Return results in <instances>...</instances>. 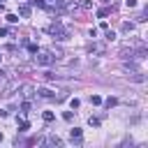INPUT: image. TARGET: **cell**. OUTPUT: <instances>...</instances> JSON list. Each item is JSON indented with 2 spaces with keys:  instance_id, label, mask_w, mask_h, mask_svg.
Instances as JSON below:
<instances>
[{
  "instance_id": "6da1fadb",
  "label": "cell",
  "mask_w": 148,
  "mask_h": 148,
  "mask_svg": "<svg viewBox=\"0 0 148 148\" xmlns=\"http://www.w3.org/2000/svg\"><path fill=\"white\" fill-rule=\"evenodd\" d=\"M46 32L51 35V37H56V39H67V30L58 23V21H53V23H49L46 25Z\"/></svg>"
},
{
  "instance_id": "7a4b0ae2",
  "label": "cell",
  "mask_w": 148,
  "mask_h": 148,
  "mask_svg": "<svg viewBox=\"0 0 148 148\" xmlns=\"http://www.w3.org/2000/svg\"><path fill=\"white\" fill-rule=\"evenodd\" d=\"M35 60H37V65H53L56 62V56H53V51H39L37 49V56H35Z\"/></svg>"
},
{
  "instance_id": "3957f363",
  "label": "cell",
  "mask_w": 148,
  "mask_h": 148,
  "mask_svg": "<svg viewBox=\"0 0 148 148\" xmlns=\"http://www.w3.org/2000/svg\"><path fill=\"white\" fill-rule=\"evenodd\" d=\"M88 51L95 53V56H102V53L106 51V46H104L102 42H92V44H88Z\"/></svg>"
},
{
  "instance_id": "277c9868",
  "label": "cell",
  "mask_w": 148,
  "mask_h": 148,
  "mask_svg": "<svg viewBox=\"0 0 148 148\" xmlns=\"http://www.w3.org/2000/svg\"><path fill=\"white\" fill-rule=\"evenodd\" d=\"M69 139L76 141V143H81V130H79V127H72V130H69Z\"/></svg>"
},
{
  "instance_id": "5b68a950",
  "label": "cell",
  "mask_w": 148,
  "mask_h": 148,
  "mask_svg": "<svg viewBox=\"0 0 148 148\" xmlns=\"http://www.w3.org/2000/svg\"><path fill=\"white\" fill-rule=\"evenodd\" d=\"M37 92H39V97H44V99H51V97H53V90H49V88H39Z\"/></svg>"
},
{
  "instance_id": "8992f818",
  "label": "cell",
  "mask_w": 148,
  "mask_h": 148,
  "mask_svg": "<svg viewBox=\"0 0 148 148\" xmlns=\"http://www.w3.org/2000/svg\"><path fill=\"white\" fill-rule=\"evenodd\" d=\"M46 143H49V146H62V141H60V136H56V134H51V136L46 139Z\"/></svg>"
},
{
  "instance_id": "52a82bcc",
  "label": "cell",
  "mask_w": 148,
  "mask_h": 148,
  "mask_svg": "<svg viewBox=\"0 0 148 148\" xmlns=\"http://www.w3.org/2000/svg\"><path fill=\"white\" fill-rule=\"evenodd\" d=\"M18 14H21L23 18H28V16H30V5H21V7H18Z\"/></svg>"
},
{
  "instance_id": "ba28073f",
  "label": "cell",
  "mask_w": 148,
  "mask_h": 148,
  "mask_svg": "<svg viewBox=\"0 0 148 148\" xmlns=\"http://www.w3.org/2000/svg\"><path fill=\"white\" fill-rule=\"evenodd\" d=\"M123 32H134V23L125 21V23H123Z\"/></svg>"
},
{
  "instance_id": "9c48e42d",
  "label": "cell",
  "mask_w": 148,
  "mask_h": 148,
  "mask_svg": "<svg viewBox=\"0 0 148 148\" xmlns=\"http://www.w3.org/2000/svg\"><path fill=\"white\" fill-rule=\"evenodd\" d=\"M120 58H125V60H127V58H134V51H132V49H130V51L123 49V51H120Z\"/></svg>"
},
{
  "instance_id": "30bf717a",
  "label": "cell",
  "mask_w": 148,
  "mask_h": 148,
  "mask_svg": "<svg viewBox=\"0 0 148 148\" xmlns=\"http://www.w3.org/2000/svg\"><path fill=\"white\" fill-rule=\"evenodd\" d=\"M109 14H111V9H109V7H102V9L97 12V16H99V18H104V16H109Z\"/></svg>"
},
{
  "instance_id": "8fae6325",
  "label": "cell",
  "mask_w": 148,
  "mask_h": 148,
  "mask_svg": "<svg viewBox=\"0 0 148 148\" xmlns=\"http://www.w3.org/2000/svg\"><path fill=\"white\" fill-rule=\"evenodd\" d=\"M28 127H30L28 120H21V123H18V132H28Z\"/></svg>"
},
{
  "instance_id": "7c38bea8",
  "label": "cell",
  "mask_w": 148,
  "mask_h": 148,
  "mask_svg": "<svg viewBox=\"0 0 148 148\" xmlns=\"http://www.w3.org/2000/svg\"><path fill=\"white\" fill-rule=\"evenodd\" d=\"M79 7H81V9H90V7H92V2H90V0H81V2H79Z\"/></svg>"
},
{
  "instance_id": "4fadbf2b",
  "label": "cell",
  "mask_w": 148,
  "mask_h": 148,
  "mask_svg": "<svg viewBox=\"0 0 148 148\" xmlns=\"http://www.w3.org/2000/svg\"><path fill=\"white\" fill-rule=\"evenodd\" d=\"M90 104H102V97L99 95H90Z\"/></svg>"
},
{
  "instance_id": "5bb4252c",
  "label": "cell",
  "mask_w": 148,
  "mask_h": 148,
  "mask_svg": "<svg viewBox=\"0 0 148 148\" xmlns=\"http://www.w3.org/2000/svg\"><path fill=\"white\" fill-rule=\"evenodd\" d=\"M42 118H44L46 123H51V120H53V113H51V111H44V113H42Z\"/></svg>"
},
{
  "instance_id": "9a60e30c",
  "label": "cell",
  "mask_w": 148,
  "mask_h": 148,
  "mask_svg": "<svg viewBox=\"0 0 148 148\" xmlns=\"http://www.w3.org/2000/svg\"><path fill=\"white\" fill-rule=\"evenodd\" d=\"M30 7H46L44 0H30Z\"/></svg>"
},
{
  "instance_id": "2e32d148",
  "label": "cell",
  "mask_w": 148,
  "mask_h": 148,
  "mask_svg": "<svg viewBox=\"0 0 148 148\" xmlns=\"http://www.w3.org/2000/svg\"><path fill=\"white\" fill-rule=\"evenodd\" d=\"M113 37H116V32H113V30H109V28H106V42H111V39H113Z\"/></svg>"
},
{
  "instance_id": "e0dca14e",
  "label": "cell",
  "mask_w": 148,
  "mask_h": 148,
  "mask_svg": "<svg viewBox=\"0 0 148 148\" xmlns=\"http://www.w3.org/2000/svg\"><path fill=\"white\" fill-rule=\"evenodd\" d=\"M23 95L30 97V95H32V88H30V86H23Z\"/></svg>"
},
{
  "instance_id": "ac0fdd59",
  "label": "cell",
  "mask_w": 148,
  "mask_h": 148,
  "mask_svg": "<svg viewBox=\"0 0 148 148\" xmlns=\"http://www.w3.org/2000/svg\"><path fill=\"white\" fill-rule=\"evenodd\" d=\"M7 21H9V23H16L18 18H16V14H7Z\"/></svg>"
},
{
  "instance_id": "d6986e66",
  "label": "cell",
  "mask_w": 148,
  "mask_h": 148,
  "mask_svg": "<svg viewBox=\"0 0 148 148\" xmlns=\"http://www.w3.org/2000/svg\"><path fill=\"white\" fill-rule=\"evenodd\" d=\"M21 109H23V113H28V111H30V102H23V104H21Z\"/></svg>"
},
{
  "instance_id": "ffe728a7",
  "label": "cell",
  "mask_w": 148,
  "mask_h": 148,
  "mask_svg": "<svg viewBox=\"0 0 148 148\" xmlns=\"http://www.w3.org/2000/svg\"><path fill=\"white\" fill-rule=\"evenodd\" d=\"M62 118H65L67 123H72V118H74V116H72V111H65V116H62Z\"/></svg>"
},
{
  "instance_id": "44dd1931",
  "label": "cell",
  "mask_w": 148,
  "mask_h": 148,
  "mask_svg": "<svg viewBox=\"0 0 148 148\" xmlns=\"http://www.w3.org/2000/svg\"><path fill=\"white\" fill-rule=\"evenodd\" d=\"M88 123H90L92 127H99V120H97V118H92V116H90V120H88Z\"/></svg>"
},
{
  "instance_id": "7402d4cb",
  "label": "cell",
  "mask_w": 148,
  "mask_h": 148,
  "mask_svg": "<svg viewBox=\"0 0 148 148\" xmlns=\"http://www.w3.org/2000/svg\"><path fill=\"white\" fill-rule=\"evenodd\" d=\"M28 51L30 53H37V44H28Z\"/></svg>"
},
{
  "instance_id": "603a6c76",
  "label": "cell",
  "mask_w": 148,
  "mask_h": 148,
  "mask_svg": "<svg viewBox=\"0 0 148 148\" xmlns=\"http://www.w3.org/2000/svg\"><path fill=\"white\" fill-rule=\"evenodd\" d=\"M79 104H81L79 99H72V102H69V106H72V109H79Z\"/></svg>"
},
{
  "instance_id": "cb8c5ba5",
  "label": "cell",
  "mask_w": 148,
  "mask_h": 148,
  "mask_svg": "<svg viewBox=\"0 0 148 148\" xmlns=\"http://www.w3.org/2000/svg\"><path fill=\"white\" fill-rule=\"evenodd\" d=\"M106 106H109V109H111V106H116V99H113V97H109V99H106Z\"/></svg>"
},
{
  "instance_id": "d4e9b609",
  "label": "cell",
  "mask_w": 148,
  "mask_h": 148,
  "mask_svg": "<svg viewBox=\"0 0 148 148\" xmlns=\"http://www.w3.org/2000/svg\"><path fill=\"white\" fill-rule=\"evenodd\" d=\"M39 141H42V139H39V136H32V139H30V141H28V143H30V146H35V143H39Z\"/></svg>"
},
{
  "instance_id": "484cf974",
  "label": "cell",
  "mask_w": 148,
  "mask_h": 148,
  "mask_svg": "<svg viewBox=\"0 0 148 148\" xmlns=\"http://www.w3.org/2000/svg\"><path fill=\"white\" fill-rule=\"evenodd\" d=\"M125 5H127V7L132 9V7H136V0H125Z\"/></svg>"
},
{
  "instance_id": "4316f807",
  "label": "cell",
  "mask_w": 148,
  "mask_h": 148,
  "mask_svg": "<svg viewBox=\"0 0 148 148\" xmlns=\"http://www.w3.org/2000/svg\"><path fill=\"white\" fill-rule=\"evenodd\" d=\"M7 32H9V30H7V28H0V37H5V35H7Z\"/></svg>"
},
{
  "instance_id": "83f0119b",
  "label": "cell",
  "mask_w": 148,
  "mask_h": 148,
  "mask_svg": "<svg viewBox=\"0 0 148 148\" xmlns=\"http://www.w3.org/2000/svg\"><path fill=\"white\" fill-rule=\"evenodd\" d=\"M102 2H104V5H109V2H111V0H102Z\"/></svg>"
},
{
  "instance_id": "f1b7e54d",
  "label": "cell",
  "mask_w": 148,
  "mask_h": 148,
  "mask_svg": "<svg viewBox=\"0 0 148 148\" xmlns=\"http://www.w3.org/2000/svg\"><path fill=\"white\" fill-rule=\"evenodd\" d=\"M0 141H2V132H0Z\"/></svg>"
}]
</instances>
